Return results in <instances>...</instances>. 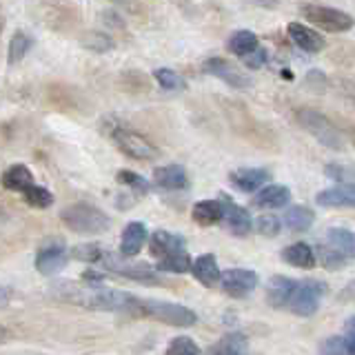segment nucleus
I'll return each instance as SVG.
<instances>
[{
  "label": "nucleus",
  "instance_id": "obj_44",
  "mask_svg": "<svg viewBox=\"0 0 355 355\" xmlns=\"http://www.w3.org/2000/svg\"><path fill=\"white\" fill-rule=\"evenodd\" d=\"M251 3L260 7H277V0H251Z\"/></svg>",
  "mask_w": 355,
  "mask_h": 355
},
{
  "label": "nucleus",
  "instance_id": "obj_11",
  "mask_svg": "<svg viewBox=\"0 0 355 355\" xmlns=\"http://www.w3.org/2000/svg\"><path fill=\"white\" fill-rule=\"evenodd\" d=\"M222 200V207H225V216H222V225L227 227V231L231 236H238V238H244L251 233V227H253V220L249 216V211L236 205L231 198H227L225 193L220 196Z\"/></svg>",
  "mask_w": 355,
  "mask_h": 355
},
{
  "label": "nucleus",
  "instance_id": "obj_5",
  "mask_svg": "<svg viewBox=\"0 0 355 355\" xmlns=\"http://www.w3.org/2000/svg\"><path fill=\"white\" fill-rule=\"evenodd\" d=\"M297 122L322 144V147L333 149V151H342L344 147H347V140H344L342 131L333 125V122L324 114H320V111L300 109L297 111Z\"/></svg>",
  "mask_w": 355,
  "mask_h": 355
},
{
  "label": "nucleus",
  "instance_id": "obj_2",
  "mask_svg": "<svg viewBox=\"0 0 355 355\" xmlns=\"http://www.w3.org/2000/svg\"><path fill=\"white\" fill-rule=\"evenodd\" d=\"M327 293V284L318 280H293V277L275 275L266 293L269 304L275 309H288L300 318H311L318 313L320 297Z\"/></svg>",
  "mask_w": 355,
  "mask_h": 355
},
{
  "label": "nucleus",
  "instance_id": "obj_15",
  "mask_svg": "<svg viewBox=\"0 0 355 355\" xmlns=\"http://www.w3.org/2000/svg\"><path fill=\"white\" fill-rule=\"evenodd\" d=\"M153 182L166 191H180V189L189 187V175L180 164H164L153 171Z\"/></svg>",
  "mask_w": 355,
  "mask_h": 355
},
{
  "label": "nucleus",
  "instance_id": "obj_1",
  "mask_svg": "<svg viewBox=\"0 0 355 355\" xmlns=\"http://www.w3.org/2000/svg\"><path fill=\"white\" fill-rule=\"evenodd\" d=\"M51 295L62 302L78 304L94 311H111V313L140 315V297L127 291H116L103 284H73L58 282L51 286Z\"/></svg>",
  "mask_w": 355,
  "mask_h": 355
},
{
  "label": "nucleus",
  "instance_id": "obj_27",
  "mask_svg": "<svg viewBox=\"0 0 355 355\" xmlns=\"http://www.w3.org/2000/svg\"><path fill=\"white\" fill-rule=\"evenodd\" d=\"M227 47H229L231 53H236L242 58V55H247L249 51H253L255 47H258V36H255V33L249 31V29L233 31L229 42H227Z\"/></svg>",
  "mask_w": 355,
  "mask_h": 355
},
{
  "label": "nucleus",
  "instance_id": "obj_20",
  "mask_svg": "<svg viewBox=\"0 0 355 355\" xmlns=\"http://www.w3.org/2000/svg\"><path fill=\"white\" fill-rule=\"evenodd\" d=\"M249 351V340L240 331H231L227 336H222L216 344H211L207 353L211 355H242Z\"/></svg>",
  "mask_w": 355,
  "mask_h": 355
},
{
  "label": "nucleus",
  "instance_id": "obj_30",
  "mask_svg": "<svg viewBox=\"0 0 355 355\" xmlns=\"http://www.w3.org/2000/svg\"><path fill=\"white\" fill-rule=\"evenodd\" d=\"M105 249L100 247L98 242H83L76 244L73 249H69V258L78 260V262H87V264H98L100 258H103Z\"/></svg>",
  "mask_w": 355,
  "mask_h": 355
},
{
  "label": "nucleus",
  "instance_id": "obj_19",
  "mask_svg": "<svg viewBox=\"0 0 355 355\" xmlns=\"http://www.w3.org/2000/svg\"><path fill=\"white\" fill-rule=\"evenodd\" d=\"M144 240H147V227L142 222H129L120 238V255H125V258L138 255L144 247Z\"/></svg>",
  "mask_w": 355,
  "mask_h": 355
},
{
  "label": "nucleus",
  "instance_id": "obj_39",
  "mask_svg": "<svg viewBox=\"0 0 355 355\" xmlns=\"http://www.w3.org/2000/svg\"><path fill=\"white\" fill-rule=\"evenodd\" d=\"M258 231L262 233V236H266V238H273V236H277V233L282 231V220L277 218V216H271V214L260 216Z\"/></svg>",
  "mask_w": 355,
  "mask_h": 355
},
{
  "label": "nucleus",
  "instance_id": "obj_23",
  "mask_svg": "<svg viewBox=\"0 0 355 355\" xmlns=\"http://www.w3.org/2000/svg\"><path fill=\"white\" fill-rule=\"evenodd\" d=\"M187 247V240L182 236H178V233H171V231H155L151 236V242H149V249L155 258H162V255L171 253V251H180Z\"/></svg>",
  "mask_w": 355,
  "mask_h": 355
},
{
  "label": "nucleus",
  "instance_id": "obj_10",
  "mask_svg": "<svg viewBox=\"0 0 355 355\" xmlns=\"http://www.w3.org/2000/svg\"><path fill=\"white\" fill-rule=\"evenodd\" d=\"M202 71L207 76H214V78H220L222 83H227L229 87L238 89V92H242V89H249L251 87V78L247 73H242L238 67H233L229 60L225 58H209L202 62Z\"/></svg>",
  "mask_w": 355,
  "mask_h": 355
},
{
  "label": "nucleus",
  "instance_id": "obj_16",
  "mask_svg": "<svg viewBox=\"0 0 355 355\" xmlns=\"http://www.w3.org/2000/svg\"><path fill=\"white\" fill-rule=\"evenodd\" d=\"M315 202L324 209H351L355 205L353 184H340V187L324 189V191H320L315 196Z\"/></svg>",
  "mask_w": 355,
  "mask_h": 355
},
{
  "label": "nucleus",
  "instance_id": "obj_42",
  "mask_svg": "<svg viewBox=\"0 0 355 355\" xmlns=\"http://www.w3.org/2000/svg\"><path fill=\"white\" fill-rule=\"evenodd\" d=\"M103 280H105V275L98 273V271H85L83 273V282H87V284H103Z\"/></svg>",
  "mask_w": 355,
  "mask_h": 355
},
{
  "label": "nucleus",
  "instance_id": "obj_22",
  "mask_svg": "<svg viewBox=\"0 0 355 355\" xmlns=\"http://www.w3.org/2000/svg\"><path fill=\"white\" fill-rule=\"evenodd\" d=\"M191 216L198 225L202 227H214L222 222L225 216V207H222V200H202V202H196L191 209Z\"/></svg>",
  "mask_w": 355,
  "mask_h": 355
},
{
  "label": "nucleus",
  "instance_id": "obj_25",
  "mask_svg": "<svg viewBox=\"0 0 355 355\" xmlns=\"http://www.w3.org/2000/svg\"><path fill=\"white\" fill-rule=\"evenodd\" d=\"M3 187L9 189V191H22L25 187H29L33 182V175L29 171V166L25 164H14L3 173Z\"/></svg>",
  "mask_w": 355,
  "mask_h": 355
},
{
  "label": "nucleus",
  "instance_id": "obj_4",
  "mask_svg": "<svg viewBox=\"0 0 355 355\" xmlns=\"http://www.w3.org/2000/svg\"><path fill=\"white\" fill-rule=\"evenodd\" d=\"M62 225L73 231L83 233V236H94V233H105L111 227V220L103 209L87 202H76L60 211Z\"/></svg>",
  "mask_w": 355,
  "mask_h": 355
},
{
  "label": "nucleus",
  "instance_id": "obj_29",
  "mask_svg": "<svg viewBox=\"0 0 355 355\" xmlns=\"http://www.w3.org/2000/svg\"><path fill=\"white\" fill-rule=\"evenodd\" d=\"M318 258H320V262H322V266H324L327 271H340V269H344L349 262H351V258L347 253H342V251H338V249H333L331 244H327V247H320L318 249Z\"/></svg>",
  "mask_w": 355,
  "mask_h": 355
},
{
  "label": "nucleus",
  "instance_id": "obj_45",
  "mask_svg": "<svg viewBox=\"0 0 355 355\" xmlns=\"http://www.w3.org/2000/svg\"><path fill=\"white\" fill-rule=\"evenodd\" d=\"M7 340H9V331L3 324H0V344H5Z\"/></svg>",
  "mask_w": 355,
  "mask_h": 355
},
{
  "label": "nucleus",
  "instance_id": "obj_46",
  "mask_svg": "<svg viewBox=\"0 0 355 355\" xmlns=\"http://www.w3.org/2000/svg\"><path fill=\"white\" fill-rule=\"evenodd\" d=\"M111 3H118V5H127L129 0H111Z\"/></svg>",
  "mask_w": 355,
  "mask_h": 355
},
{
  "label": "nucleus",
  "instance_id": "obj_35",
  "mask_svg": "<svg viewBox=\"0 0 355 355\" xmlns=\"http://www.w3.org/2000/svg\"><path fill=\"white\" fill-rule=\"evenodd\" d=\"M320 353H327V355H342V353L355 355V342L342 338V336H333V338L322 340Z\"/></svg>",
  "mask_w": 355,
  "mask_h": 355
},
{
  "label": "nucleus",
  "instance_id": "obj_13",
  "mask_svg": "<svg viewBox=\"0 0 355 355\" xmlns=\"http://www.w3.org/2000/svg\"><path fill=\"white\" fill-rule=\"evenodd\" d=\"M288 38H291L295 47L302 49L304 53H320L327 47L322 33L315 31L313 27L302 25V22H291V25H288Z\"/></svg>",
  "mask_w": 355,
  "mask_h": 355
},
{
  "label": "nucleus",
  "instance_id": "obj_3",
  "mask_svg": "<svg viewBox=\"0 0 355 355\" xmlns=\"http://www.w3.org/2000/svg\"><path fill=\"white\" fill-rule=\"evenodd\" d=\"M105 131H107V136L116 142V147L125 155H129V158H133V160L149 162V160H158L160 158V151L151 140L140 136L138 131H133L129 125L120 122L118 118H107L105 120Z\"/></svg>",
  "mask_w": 355,
  "mask_h": 355
},
{
  "label": "nucleus",
  "instance_id": "obj_34",
  "mask_svg": "<svg viewBox=\"0 0 355 355\" xmlns=\"http://www.w3.org/2000/svg\"><path fill=\"white\" fill-rule=\"evenodd\" d=\"M116 180L120 184H125V187H131L133 191H136V196H147L151 191V182L149 180H144V178L136 171H131V169H120L116 173Z\"/></svg>",
  "mask_w": 355,
  "mask_h": 355
},
{
  "label": "nucleus",
  "instance_id": "obj_21",
  "mask_svg": "<svg viewBox=\"0 0 355 355\" xmlns=\"http://www.w3.org/2000/svg\"><path fill=\"white\" fill-rule=\"evenodd\" d=\"M282 260L297 269H313L315 266V249L306 242H293L282 251Z\"/></svg>",
  "mask_w": 355,
  "mask_h": 355
},
{
  "label": "nucleus",
  "instance_id": "obj_38",
  "mask_svg": "<svg viewBox=\"0 0 355 355\" xmlns=\"http://www.w3.org/2000/svg\"><path fill=\"white\" fill-rule=\"evenodd\" d=\"M324 173H327L329 180H336L340 184H353V169H351V166H347V164L331 162V164H327Z\"/></svg>",
  "mask_w": 355,
  "mask_h": 355
},
{
  "label": "nucleus",
  "instance_id": "obj_14",
  "mask_svg": "<svg viewBox=\"0 0 355 355\" xmlns=\"http://www.w3.org/2000/svg\"><path fill=\"white\" fill-rule=\"evenodd\" d=\"M269 169H258V166H251V169H238L231 171L229 180L231 184L238 189L242 193H255L262 184L269 182Z\"/></svg>",
  "mask_w": 355,
  "mask_h": 355
},
{
  "label": "nucleus",
  "instance_id": "obj_32",
  "mask_svg": "<svg viewBox=\"0 0 355 355\" xmlns=\"http://www.w3.org/2000/svg\"><path fill=\"white\" fill-rule=\"evenodd\" d=\"M22 196H25V202L29 205V207H36V209H47V207H51L53 205V196H51V191L49 189H44V187H40V184H29V187H25L20 191Z\"/></svg>",
  "mask_w": 355,
  "mask_h": 355
},
{
  "label": "nucleus",
  "instance_id": "obj_7",
  "mask_svg": "<svg viewBox=\"0 0 355 355\" xmlns=\"http://www.w3.org/2000/svg\"><path fill=\"white\" fill-rule=\"evenodd\" d=\"M98 264H103L107 271L116 273L120 277H127V280H133V282H142V284H158L160 282V275L153 266L144 264V262H129V260H125V255H116V253L105 251Z\"/></svg>",
  "mask_w": 355,
  "mask_h": 355
},
{
  "label": "nucleus",
  "instance_id": "obj_28",
  "mask_svg": "<svg viewBox=\"0 0 355 355\" xmlns=\"http://www.w3.org/2000/svg\"><path fill=\"white\" fill-rule=\"evenodd\" d=\"M189 266H191V258H189V253L184 249L180 251H171L160 258L158 262V271L162 273H187Z\"/></svg>",
  "mask_w": 355,
  "mask_h": 355
},
{
  "label": "nucleus",
  "instance_id": "obj_18",
  "mask_svg": "<svg viewBox=\"0 0 355 355\" xmlns=\"http://www.w3.org/2000/svg\"><path fill=\"white\" fill-rule=\"evenodd\" d=\"M291 200V189L284 184H269L260 189L253 198L255 209H282Z\"/></svg>",
  "mask_w": 355,
  "mask_h": 355
},
{
  "label": "nucleus",
  "instance_id": "obj_12",
  "mask_svg": "<svg viewBox=\"0 0 355 355\" xmlns=\"http://www.w3.org/2000/svg\"><path fill=\"white\" fill-rule=\"evenodd\" d=\"M67 260H69V249H67L62 242H51V244L42 247L36 253V260H33V264H36L38 273L55 275L60 269H64Z\"/></svg>",
  "mask_w": 355,
  "mask_h": 355
},
{
  "label": "nucleus",
  "instance_id": "obj_41",
  "mask_svg": "<svg viewBox=\"0 0 355 355\" xmlns=\"http://www.w3.org/2000/svg\"><path fill=\"white\" fill-rule=\"evenodd\" d=\"M306 85L311 89H315V92H322V89H324V76H322V71H309Z\"/></svg>",
  "mask_w": 355,
  "mask_h": 355
},
{
  "label": "nucleus",
  "instance_id": "obj_8",
  "mask_svg": "<svg viewBox=\"0 0 355 355\" xmlns=\"http://www.w3.org/2000/svg\"><path fill=\"white\" fill-rule=\"evenodd\" d=\"M300 14L304 16V20H309L311 25L322 27L324 31H333V33H342L349 31L353 27V16L347 14V11L333 9V7H324L318 3H306L300 7Z\"/></svg>",
  "mask_w": 355,
  "mask_h": 355
},
{
  "label": "nucleus",
  "instance_id": "obj_26",
  "mask_svg": "<svg viewBox=\"0 0 355 355\" xmlns=\"http://www.w3.org/2000/svg\"><path fill=\"white\" fill-rule=\"evenodd\" d=\"M327 244H331L333 249H338L342 253H347L349 258L355 255V238H353V231L351 229H344V227H333L327 231Z\"/></svg>",
  "mask_w": 355,
  "mask_h": 355
},
{
  "label": "nucleus",
  "instance_id": "obj_31",
  "mask_svg": "<svg viewBox=\"0 0 355 355\" xmlns=\"http://www.w3.org/2000/svg\"><path fill=\"white\" fill-rule=\"evenodd\" d=\"M153 78H155V83L164 89V92H184V89H187L184 78L180 73H175L173 69H169V67H160V69H155Z\"/></svg>",
  "mask_w": 355,
  "mask_h": 355
},
{
  "label": "nucleus",
  "instance_id": "obj_40",
  "mask_svg": "<svg viewBox=\"0 0 355 355\" xmlns=\"http://www.w3.org/2000/svg\"><path fill=\"white\" fill-rule=\"evenodd\" d=\"M266 60H269V53H266V49H262L260 44H258V47H255L253 51H249L247 55H242L244 67H247V69H251V71H255V69H260V67H264Z\"/></svg>",
  "mask_w": 355,
  "mask_h": 355
},
{
  "label": "nucleus",
  "instance_id": "obj_24",
  "mask_svg": "<svg viewBox=\"0 0 355 355\" xmlns=\"http://www.w3.org/2000/svg\"><path fill=\"white\" fill-rule=\"evenodd\" d=\"M313 222H315L313 211H311L309 207H304V205L288 207L284 218H282V225L288 231H293V233H304V231H309L311 227H313Z\"/></svg>",
  "mask_w": 355,
  "mask_h": 355
},
{
  "label": "nucleus",
  "instance_id": "obj_17",
  "mask_svg": "<svg viewBox=\"0 0 355 355\" xmlns=\"http://www.w3.org/2000/svg\"><path fill=\"white\" fill-rule=\"evenodd\" d=\"M189 271L193 273V277L205 286H216L220 284V266L214 253H205V255H198V258L191 262Z\"/></svg>",
  "mask_w": 355,
  "mask_h": 355
},
{
  "label": "nucleus",
  "instance_id": "obj_43",
  "mask_svg": "<svg viewBox=\"0 0 355 355\" xmlns=\"http://www.w3.org/2000/svg\"><path fill=\"white\" fill-rule=\"evenodd\" d=\"M11 300V291L7 286H0V306H7Z\"/></svg>",
  "mask_w": 355,
  "mask_h": 355
},
{
  "label": "nucleus",
  "instance_id": "obj_33",
  "mask_svg": "<svg viewBox=\"0 0 355 355\" xmlns=\"http://www.w3.org/2000/svg\"><path fill=\"white\" fill-rule=\"evenodd\" d=\"M31 44H33V40L27 36V33L16 31L14 38L9 40V49H7L9 64H16V62H20L22 58H25V55L29 53V49H31Z\"/></svg>",
  "mask_w": 355,
  "mask_h": 355
},
{
  "label": "nucleus",
  "instance_id": "obj_6",
  "mask_svg": "<svg viewBox=\"0 0 355 355\" xmlns=\"http://www.w3.org/2000/svg\"><path fill=\"white\" fill-rule=\"evenodd\" d=\"M140 315H147L153 320H160L169 327H193L198 322L196 311L184 304L175 302H160V300H140Z\"/></svg>",
  "mask_w": 355,
  "mask_h": 355
},
{
  "label": "nucleus",
  "instance_id": "obj_9",
  "mask_svg": "<svg viewBox=\"0 0 355 355\" xmlns=\"http://www.w3.org/2000/svg\"><path fill=\"white\" fill-rule=\"evenodd\" d=\"M260 277L251 269H229L225 273H220V284L222 291L231 297H247L249 293L255 291Z\"/></svg>",
  "mask_w": 355,
  "mask_h": 355
},
{
  "label": "nucleus",
  "instance_id": "obj_37",
  "mask_svg": "<svg viewBox=\"0 0 355 355\" xmlns=\"http://www.w3.org/2000/svg\"><path fill=\"white\" fill-rule=\"evenodd\" d=\"M200 351H202V349H200L189 336L173 338L169 347H166V353H169V355H198Z\"/></svg>",
  "mask_w": 355,
  "mask_h": 355
},
{
  "label": "nucleus",
  "instance_id": "obj_36",
  "mask_svg": "<svg viewBox=\"0 0 355 355\" xmlns=\"http://www.w3.org/2000/svg\"><path fill=\"white\" fill-rule=\"evenodd\" d=\"M83 44L87 49H92L94 53H107L114 49V40H111L109 33H100V31H92L83 38Z\"/></svg>",
  "mask_w": 355,
  "mask_h": 355
}]
</instances>
